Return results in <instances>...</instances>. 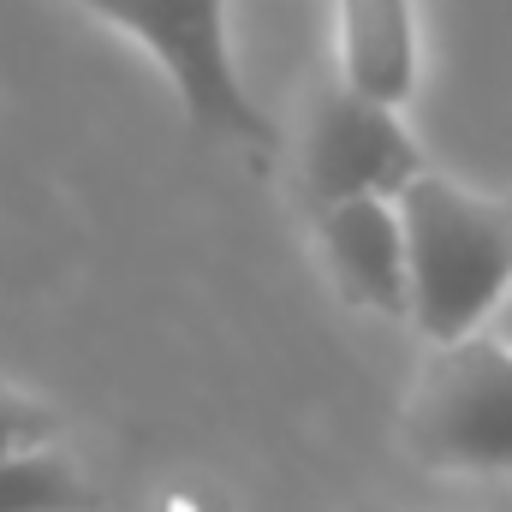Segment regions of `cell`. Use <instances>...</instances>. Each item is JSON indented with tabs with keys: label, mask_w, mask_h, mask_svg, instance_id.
I'll list each match as a JSON object with an SVG mask.
<instances>
[{
	"label": "cell",
	"mask_w": 512,
	"mask_h": 512,
	"mask_svg": "<svg viewBox=\"0 0 512 512\" xmlns=\"http://www.w3.org/2000/svg\"><path fill=\"white\" fill-rule=\"evenodd\" d=\"M411 328L429 346L483 334L512 292V203L477 197L447 173H417L399 197Z\"/></svg>",
	"instance_id": "obj_1"
},
{
	"label": "cell",
	"mask_w": 512,
	"mask_h": 512,
	"mask_svg": "<svg viewBox=\"0 0 512 512\" xmlns=\"http://www.w3.org/2000/svg\"><path fill=\"white\" fill-rule=\"evenodd\" d=\"M84 12L120 24L131 42H143L155 54V66L167 72L179 114L203 143H233L251 155H274L280 131L262 114L239 78L233 60V24H227V0H78Z\"/></svg>",
	"instance_id": "obj_2"
},
{
	"label": "cell",
	"mask_w": 512,
	"mask_h": 512,
	"mask_svg": "<svg viewBox=\"0 0 512 512\" xmlns=\"http://www.w3.org/2000/svg\"><path fill=\"white\" fill-rule=\"evenodd\" d=\"M399 441L429 471H512V346L465 334L429 346L399 411Z\"/></svg>",
	"instance_id": "obj_3"
},
{
	"label": "cell",
	"mask_w": 512,
	"mask_h": 512,
	"mask_svg": "<svg viewBox=\"0 0 512 512\" xmlns=\"http://www.w3.org/2000/svg\"><path fill=\"white\" fill-rule=\"evenodd\" d=\"M417 173H429V167H423L417 137L399 120V108H382V102L346 90L340 78L310 96L304 131H298V179L316 209H334L352 197L393 203Z\"/></svg>",
	"instance_id": "obj_4"
},
{
	"label": "cell",
	"mask_w": 512,
	"mask_h": 512,
	"mask_svg": "<svg viewBox=\"0 0 512 512\" xmlns=\"http://www.w3.org/2000/svg\"><path fill=\"white\" fill-rule=\"evenodd\" d=\"M316 245L346 304L376 316H411L405 227L387 197H352V203L316 209Z\"/></svg>",
	"instance_id": "obj_5"
},
{
	"label": "cell",
	"mask_w": 512,
	"mask_h": 512,
	"mask_svg": "<svg viewBox=\"0 0 512 512\" xmlns=\"http://www.w3.org/2000/svg\"><path fill=\"white\" fill-rule=\"evenodd\" d=\"M340 18V84L405 108L417 90V12L411 0H334Z\"/></svg>",
	"instance_id": "obj_6"
},
{
	"label": "cell",
	"mask_w": 512,
	"mask_h": 512,
	"mask_svg": "<svg viewBox=\"0 0 512 512\" xmlns=\"http://www.w3.org/2000/svg\"><path fill=\"white\" fill-rule=\"evenodd\" d=\"M96 483L54 447L0 459V512H96Z\"/></svg>",
	"instance_id": "obj_7"
},
{
	"label": "cell",
	"mask_w": 512,
	"mask_h": 512,
	"mask_svg": "<svg viewBox=\"0 0 512 512\" xmlns=\"http://www.w3.org/2000/svg\"><path fill=\"white\" fill-rule=\"evenodd\" d=\"M54 435H60V417H54L42 399H30V393H18V387L0 382V459L54 447Z\"/></svg>",
	"instance_id": "obj_8"
},
{
	"label": "cell",
	"mask_w": 512,
	"mask_h": 512,
	"mask_svg": "<svg viewBox=\"0 0 512 512\" xmlns=\"http://www.w3.org/2000/svg\"><path fill=\"white\" fill-rule=\"evenodd\" d=\"M489 334H501V340L512 346V292H507V304L495 310V322H489Z\"/></svg>",
	"instance_id": "obj_9"
},
{
	"label": "cell",
	"mask_w": 512,
	"mask_h": 512,
	"mask_svg": "<svg viewBox=\"0 0 512 512\" xmlns=\"http://www.w3.org/2000/svg\"><path fill=\"white\" fill-rule=\"evenodd\" d=\"M352 512H387V507H352Z\"/></svg>",
	"instance_id": "obj_10"
}]
</instances>
